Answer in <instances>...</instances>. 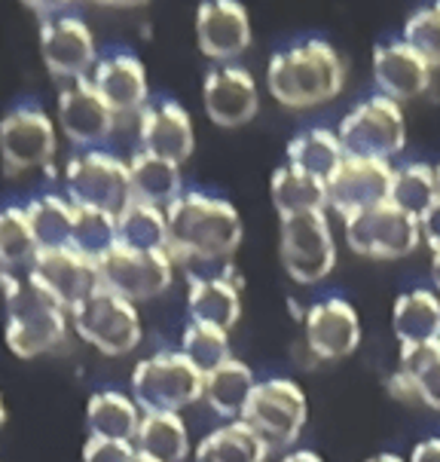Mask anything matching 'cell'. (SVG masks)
<instances>
[{
    "label": "cell",
    "mask_w": 440,
    "mask_h": 462,
    "mask_svg": "<svg viewBox=\"0 0 440 462\" xmlns=\"http://www.w3.org/2000/svg\"><path fill=\"white\" fill-rule=\"evenodd\" d=\"M169 217V257L180 263H226L242 242V221L233 202L180 193L165 208Z\"/></svg>",
    "instance_id": "cell-1"
},
{
    "label": "cell",
    "mask_w": 440,
    "mask_h": 462,
    "mask_svg": "<svg viewBox=\"0 0 440 462\" xmlns=\"http://www.w3.org/2000/svg\"><path fill=\"white\" fill-rule=\"evenodd\" d=\"M345 68L336 50L325 41H306L275 52L266 83L275 101L285 107H316L340 96Z\"/></svg>",
    "instance_id": "cell-2"
},
{
    "label": "cell",
    "mask_w": 440,
    "mask_h": 462,
    "mask_svg": "<svg viewBox=\"0 0 440 462\" xmlns=\"http://www.w3.org/2000/svg\"><path fill=\"white\" fill-rule=\"evenodd\" d=\"M6 346L19 358H34L59 346L65 337V307L34 279L4 273Z\"/></svg>",
    "instance_id": "cell-3"
},
{
    "label": "cell",
    "mask_w": 440,
    "mask_h": 462,
    "mask_svg": "<svg viewBox=\"0 0 440 462\" xmlns=\"http://www.w3.org/2000/svg\"><path fill=\"white\" fill-rule=\"evenodd\" d=\"M132 395L147 413H178L206 395V374L184 352H160L132 371Z\"/></svg>",
    "instance_id": "cell-4"
},
{
    "label": "cell",
    "mask_w": 440,
    "mask_h": 462,
    "mask_svg": "<svg viewBox=\"0 0 440 462\" xmlns=\"http://www.w3.org/2000/svg\"><path fill=\"white\" fill-rule=\"evenodd\" d=\"M68 197L74 206L98 208L107 215H123L132 202L129 162L107 151H86L68 162Z\"/></svg>",
    "instance_id": "cell-5"
},
{
    "label": "cell",
    "mask_w": 440,
    "mask_h": 462,
    "mask_svg": "<svg viewBox=\"0 0 440 462\" xmlns=\"http://www.w3.org/2000/svg\"><path fill=\"white\" fill-rule=\"evenodd\" d=\"M345 156H361V160H391L404 151V114L400 105L385 96H373L361 101L345 114V120L336 129Z\"/></svg>",
    "instance_id": "cell-6"
},
{
    "label": "cell",
    "mask_w": 440,
    "mask_h": 462,
    "mask_svg": "<svg viewBox=\"0 0 440 462\" xmlns=\"http://www.w3.org/2000/svg\"><path fill=\"white\" fill-rule=\"evenodd\" d=\"M242 422L257 432V438L270 450L290 448L306 426V395L290 380H266L257 383L251 393Z\"/></svg>",
    "instance_id": "cell-7"
},
{
    "label": "cell",
    "mask_w": 440,
    "mask_h": 462,
    "mask_svg": "<svg viewBox=\"0 0 440 462\" xmlns=\"http://www.w3.org/2000/svg\"><path fill=\"white\" fill-rule=\"evenodd\" d=\"M281 263L300 285L325 279L336 263V245L325 211H300L281 217Z\"/></svg>",
    "instance_id": "cell-8"
},
{
    "label": "cell",
    "mask_w": 440,
    "mask_h": 462,
    "mask_svg": "<svg viewBox=\"0 0 440 462\" xmlns=\"http://www.w3.org/2000/svg\"><path fill=\"white\" fill-rule=\"evenodd\" d=\"M345 239L352 252L364 257H407L419 245L422 226L413 215L389 199L345 217Z\"/></svg>",
    "instance_id": "cell-9"
},
{
    "label": "cell",
    "mask_w": 440,
    "mask_h": 462,
    "mask_svg": "<svg viewBox=\"0 0 440 462\" xmlns=\"http://www.w3.org/2000/svg\"><path fill=\"white\" fill-rule=\"evenodd\" d=\"M70 316H74L77 334L86 343H92L98 352H105V356H125L141 340V322L135 307L125 297L107 291V288L92 294Z\"/></svg>",
    "instance_id": "cell-10"
},
{
    "label": "cell",
    "mask_w": 440,
    "mask_h": 462,
    "mask_svg": "<svg viewBox=\"0 0 440 462\" xmlns=\"http://www.w3.org/2000/svg\"><path fill=\"white\" fill-rule=\"evenodd\" d=\"M28 276L50 291L65 310L74 312L83 307L92 294L105 288L101 282L98 261L86 257L77 248H50V252H37L34 263L28 266Z\"/></svg>",
    "instance_id": "cell-11"
},
{
    "label": "cell",
    "mask_w": 440,
    "mask_h": 462,
    "mask_svg": "<svg viewBox=\"0 0 440 462\" xmlns=\"http://www.w3.org/2000/svg\"><path fill=\"white\" fill-rule=\"evenodd\" d=\"M171 263L169 252H135L125 245H116L98 261L105 288L129 303L162 294L171 285Z\"/></svg>",
    "instance_id": "cell-12"
},
{
    "label": "cell",
    "mask_w": 440,
    "mask_h": 462,
    "mask_svg": "<svg viewBox=\"0 0 440 462\" xmlns=\"http://www.w3.org/2000/svg\"><path fill=\"white\" fill-rule=\"evenodd\" d=\"M391 187H395V169L389 160L345 156L343 166L327 181V206L343 217H352L364 208L389 202Z\"/></svg>",
    "instance_id": "cell-13"
},
{
    "label": "cell",
    "mask_w": 440,
    "mask_h": 462,
    "mask_svg": "<svg viewBox=\"0 0 440 462\" xmlns=\"http://www.w3.org/2000/svg\"><path fill=\"white\" fill-rule=\"evenodd\" d=\"M0 151L10 171H25L46 166L55 153L52 120L37 107L13 111L0 126Z\"/></svg>",
    "instance_id": "cell-14"
},
{
    "label": "cell",
    "mask_w": 440,
    "mask_h": 462,
    "mask_svg": "<svg viewBox=\"0 0 440 462\" xmlns=\"http://www.w3.org/2000/svg\"><path fill=\"white\" fill-rule=\"evenodd\" d=\"M41 56L55 77H80L96 65V37L77 15H59L41 25Z\"/></svg>",
    "instance_id": "cell-15"
},
{
    "label": "cell",
    "mask_w": 440,
    "mask_h": 462,
    "mask_svg": "<svg viewBox=\"0 0 440 462\" xmlns=\"http://www.w3.org/2000/svg\"><path fill=\"white\" fill-rule=\"evenodd\" d=\"M114 111L101 92L96 89V83L86 80H70L59 96V123L61 132L80 147L98 144L110 135L114 129Z\"/></svg>",
    "instance_id": "cell-16"
},
{
    "label": "cell",
    "mask_w": 440,
    "mask_h": 462,
    "mask_svg": "<svg viewBox=\"0 0 440 462\" xmlns=\"http://www.w3.org/2000/svg\"><path fill=\"white\" fill-rule=\"evenodd\" d=\"M202 101L217 126H242L257 114V83L245 68L220 65L211 68L202 83Z\"/></svg>",
    "instance_id": "cell-17"
},
{
    "label": "cell",
    "mask_w": 440,
    "mask_h": 462,
    "mask_svg": "<svg viewBox=\"0 0 440 462\" xmlns=\"http://www.w3.org/2000/svg\"><path fill=\"white\" fill-rule=\"evenodd\" d=\"M196 37L208 59H235L251 43L248 10L235 0H206L196 13Z\"/></svg>",
    "instance_id": "cell-18"
},
{
    "label": "cell",
    "mask_w": 440,
    "mask_h": 462,
    "mask_svg": "<svg viewBox=\"0 0 440 462\" xmlns=\"http://www.w3.org/2000/svg\"><path fill=\"white\" fill-rule=\"evenodd\" d=\"M306 340L318 358H345L358 349L361 325L343 297H327L306 312Z\"/></svg>",
    "instance_id": "cell-19"
},
{
    "label": "cell",
    "mask_w": 440,
    "mask_h": 462,
    "mask_svg": "<svg viewBox=\"0 0 440 462\" xmlns=\"http://www.w3.org/2000/svg\"><path fill=\"white\" fill-rule=\"evenodd\" d=\"M141 151L169 162H184L193 153V123L178 101H156L141 111Z\"/></svg>",
    "instance_id": "cell-20"
},
{
    "label": "cell",
    "mask_w": 440,
    "mask_h": 462,
    "mask_svg": "<svg viewBox=\"0 0 440 462\" xmlns=\"http://www.w3.org/2000/svg\"><path fill=\"white\" fill-rule=\"evenodd\" d=\"M373 80L385 98L407 101L428 89L431 65L404 41L380 43L373 50Z\"/></svg>",
    "instance_id": "cell-21"
},
{
    "label": "cell",
    "mask_w": 440,
    "mask_h": 462,
    "mask_svg": "<svg viewBox=\"0 0 440 462\" xmlns=\"http://www.w3.org/2000/svg\"><path fill=\"white\" fill-rule=\"evenodd\" d=\"M92 83H96V89L114 114H135L147 98L144 65L132 52H116V56L101 59L96 65V74H92Z\"/></svg>",
    "instance_id": "cell-22"
},
{
    "label": "cell",
    "mask_w": 440,
    "mask_h": 462,
    "mask_svg": "<svg viewBox=\"0 0 440 462\" xmlns=\"http://www.w3.org/2000/svg\"><path fill=\"white\" fill-rule=\"evenodd\" d=\"M187 307H190V322L230 331L242 316L239 282H230L226 276H193Z\"/></svg>",
    "instance_id": "cell-23"
},
{
    "label": "cell",
    "mask_w": 440,
    "mask_h": 462,
    "mask_svg": "<svg viewBox=\"0 0 440 462\" xmlns=\"http://www.w3.org/2000/svg\"><path fill=\"white\" fill-rule=\"evenodd\" d=\"M132 199L156 208H169L180 197V171L175 162L162 160L151 151H138L129 160Z\"/></svg>",
    "instance_id": "cell-24"
},
{
    "label": "cell",
    "mask_w": 440,
    "mask_h": 462,
    "mask_svg": "<svg viewBox=\"0 0 440 462\" xmlns=\"http://www.w3.org/2000/svg\"><path fill=\"white\" fill-rule=\"evenodd\" d=\"M391 325L400 346H419V343L440 340V300L431 291L400 294L391 312Z\"/></svg>",
    "instance_id": "cell-25"
},
{
    "label": "cell",
    "mask_w": 440,
    "mask_h": 462,
    "mask_svg": "<svg viewBox=\"0 0 440 462\" xmlns=\"http://www.w3.org/2000/svg\"><path fill=\"white\" fill-rule=\"evenodd\" d=\"M343 160H345V151L340 144V135L330 129H309L288 144V166L300 169L325 184L334 178V171L343 166Z\"/></svg>",
    "instance_id": "cell-26"
},
{
    "label": "cell",
    "mask_w": 440,
    "mask_h": 462,
    "mask_svg": "<svg viewBox=\"0 0 440 462\" xmlns=\"http://www.w3.org/2000/svg\"><path fill=\"white\" fill-rule=\"evenodd\" d=\"M254 377H251L248 365L235 362H224L220 367H215L211 374H206V402L217 417L226 420H242V411H245L251 393H254Z\"/></svg>",
    "instance_id": "cell-27"
},
{
    "label": "cell",
    "mask_w": 440,
    "mask_h": 462,
    "mask_svg": "<svg viewBox=\"0 0 440 462\" xmlns=\"http://www.w3.org/2000/svg\"><path fill=\"white\" fill-rule=\"evenodd\" d=\"M86 426L92 438H107V441H129L138 435V407L132 398L120 393H96L86 404Z\"/></svg>",
    "instance_id": "cell-28"
},
{
    "label": "cell",
    "mask_w": 440,
    "mask_h": 462,
    "mask_svg": "<svg viewBox=\"0 0 440 462\" xmlns=\"http://www.w3.org/2000/svg\"><path fill=\"white\" fill-rule=\"evenodd\" d=\"M25 211L31 226H34L41 252H50V248H74V224H77L74 202L55 197V193H46V197L31 199Z\"/></svg>",
    "instance_id": "cell-29"
},
{
    "label": "cell",
    "mask_w": 440,
    "mask_h": 462,
    "mask_svg": "<svg viewBox=\"0 0 440 462\" xmlns=\"http://www.w3.org/2000/svg\"><path fill=\"white\" fill-rule=\"evenodd\" d=\"M135 450L156 462H180L190 453L184 420L178 413H144L135 435Z\"/></svg>",
    "instance_id": "cell-30"
},
{
    "label": "cell",
    "mask_w": 440,
    "mask_h": 462,
    "mask_svg": "<svg viewBox=\"0 0 440 462\" xmlns=\"http://www.w3.org/2000/svg\"><path fill=\"white\" fill-rule=\"evenodd\" d=\"M272 206L279 217L300 215V211H325L327 184L285 162L272 171Z\"/></svg>",
    "instance_id": "cell-31"
},
{
    "label": "cell",
    "mask_w": 440,
    "mask_h": 462,
    "mask_svg": "<svg viewBox=\"0 0 440 462\" xmlns=\"http://www.w3.org/2000/svg\"><path fill=\"white\" fill-rule=\"evenodd\" d=\"M266 453H270V448L257 438L254 429L239 420L202 438L199 450H196V462H263Z\"/></svg>",
    "instance_id": "cell-32"
},
{
    "label": "cell",
    "mask_w": 440,
    "mask_h": 462,
    "mask_svg": "<svg viewBox=\"0 0 440 462\" xmlns=\"http://www.w3.org/2000/svg\"><path fill=\"white\" fill-rule=\"evenodd\" d=\"M120 226V245L135 252H169V217L165 208L147 206V202H129L123 215H116Z\"/></svg>",
    "instance_id": "cell-33"
},
{
    "label": "cell",
    "mask_w": 440,
    "mask_h": 462,
    "mask_svg": "<svg viewBox=\"0 0 440 462\" xmlns=\"http://www.w3.org/2000/svg\"><path fill=\"white\" fill-rule=\"evenodd\" d=\"M440 199L437 193V171L422 162L404 166L395 171V187H391V202L398 208H404L407 215H413L416 221H422V215Z\"/></svg>",
    "instance_id": "cell-34"
},
{
    "label": "cell",
    "mask_w": 440,
    "mask_h": 462,
    "mask_svg": "<svg viewBox=\"0 0 440 462\" xmlns=\"http://www.w3.org/2000/svg\"><path fill=\"white\" fill-rule=\"evenodd\" d=\"M400 371L419 389L422 404L440 411V340L400 346Z\"/></svg>",
    "instance_id": "cell-35"
},
{
    "label": "cell",
    "mask_w": 440,
    "mask_h": 462,
    "mask_svg": "<svg viewBox=\"0 0 440 462\" xmlns=\"http://www.w3.org/2000/svg\"><path fill=\"white\" fill-rule=\"evenodd\" d=\"M120 245V226H116V215L98 208L77 206V224H74V248L83 252L92 261H101L107 252Z\"/></svg>",
    "instance_id": "cell-36"
},
{
    "label": "cell",
    "mask_w": 440,
    "mask_h": 462,
    "mask_svg": "<svg viewBox=\"0 0 440 462\" xmlns=\"http://www.w3.org/2000/svg\"><path fill=\"white\" fill-rule=\"evenodd\" d=\"M37 252V236H34V226L28 221V211L25 208H6L0 215V257H4L6 273L19 263H34Z\"/></svg>",
    "instance_id": "cell-37"
},
{
    "label": "cell",
    "mask_w": 440,
    "mask_h": 462,
    "mask_svg": "<svg viewBox=\"0 0 440 462\" xmlns=\"http://www.w3.org/2000/svg\"><path fill=\"white\" fill-rule=\"evenodd\" d=\"M180 352L190 358L199 374H211L215 367L230 362V340H226V331H220L215 325L190 322L184 328Z\"/></svg>",
    "instance_id": "cell-38"
},
{
    "label": "cell",
    "mask_w": 440,
    "mask_h": 462,
    "mask_svg": "<svg viewBox=\"0 0 440 462\" xmlns=\"http://www.w3.org/2000/svg\"><path fill=\"white\" fill-rule=\"evenodd\" d=\"M404 43L419 52L431 68H440V0L416 10L404 25Z\"/></svg>",
    "instance_id": "cell-39"
},
{
    "label": "cell",
    "mask_w": 440,
    "mask_h": 462,
    "mask_svg": "<svg viewBox=\"0 0 440 462\" xmlns=\"http://www.w3.org/2000/svg\"><path fill=\"white\" fill-rule=\"evenodd\" d=\"M138 450L129 441H107V438H92L83 448V462H135Z\"/></svg>",
    "instance_id": "cell-40"
},
{
    "label": "cell",
    "mask_w": 440,
    "mask_h": 462,
    "mask_svg": "<svg viewBox=\"0 0 440 462\" xmlns=\"http://www.w3.org/2000/svg\"><path fill=\"white\" fill-rule=\"evenodd\" d=\"M389 393L395 395L398 402H404V404H419L422 402L419 389L413 386V380L407 377L404 371H398V374H391V377H389Z\"/></svg>",
    "instance_id": "cell-41"
},
{
    "label": "cell",
    "mask_w": 440,
    "mask_h": 462,
    "mask_svg": "<svg viewBox=\"0 0 440 462\" xmlns=\"http://www.w3.org/2000/svg\"><path fill=\"white\" fill-rule=\"evenodd\" d=\"M419 226H422V239H426L431 245V252L437 254L440 252V199L426 211V215H422Z\"/></svg>",
    "instance_id": "cell-42"
},
{
    "label": "cell",
    "mask_w": 440,
    "mask_h": 462,
    "mask_svg": "<svg viewBox=\"0 0 440 462\" xmlns=\"http://www.w3.org/2000/svg\"><path fill=\"white\" fill-rule=\"evenodd\" d=\"M410 462H440V438H428V441L416 444Z\"/></svg>",
    "instance_id": "cell-43"
},
{
    "label": "cell",
    "mask_w": 440,
    "mask_h": 462,
    "mask_svg": "<svg viewBox=\"0 0 440 462\" xmlns=\"http://www.w3.org/2000/svg\"><path fill=\"white\" fill-rule=\"evenodd\" d=\"M281 462H321V457H316L312 450H297V453H290V457H285Z\"/></svg>",
    "instance_id": "cell-44"
},
{
    "label": "cell",
    "mask_w": 440,
    "mask_h": 462,
    "mask_svg": "<svg viewBox=\"0 0 440 462\" xmlns=\"http://www.w3.org/2000/svg\"><path fill=\"white\" fill-rule=\"evenodd\" d=\"M431 282H435L437 291H440V252L435 254V261H431Z\"/></svg>",
    "instance_id": "cell-45"
},
{
    "label": "cell",
    "mask_w": 440,
    "mask_h": 462,
    "mask_svg": "<svg viewBox=\"0 0 440 462\" xmlns=\"http://www.w3.org/2000/svg\"><path fill=\"white\" fill-rule=\"evenodd\" d=\"M367 462H404V459L391 457V453H380V457H373V459H367Z\"/></svg>",
    "instance_id": "cell-46"
},
{
    "label": "cell",
    "mask_w": 440,
    "mask_h": 462,
    "mask_svg": "<svg viewBox=\"0 0 440 462\" xmlns=\"http://www.w3.org/2000/svg\"><path fill=\"white\" fill-rule=\"evenodd\" d=\"M135 462H156V459H151V457H144V453H138V457H135Z\"/></svg>",
    "instance_id": "cell-47"
},
{
    "label": "cell",
    "mask_w": 440,
    "mask_h": 462,
    "mask_svg": "<svg viewBox=\"0 0 440 462\" xmlns=\"http://www.w3.org/2000/svg\"><path fill=\"white\" fill-rule=\"evenodd\" d=\"M435 171H437V193H440V166H437Z\"/></svg>",
    "instance_id": "cell-48"
}]
</instances>
